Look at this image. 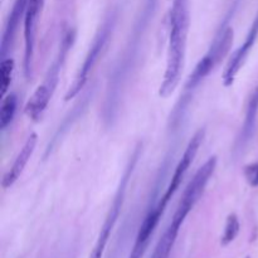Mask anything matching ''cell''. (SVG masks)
Masks as SVG:
<instances>
[{
  "instance_id": "obj_1",
  "label": "cell",
  "mask_w": 258,
  "mask_h": 258,
  "mask_svg": "<svg viewBox=\"0 0 258 258\" xmlns=\"http://www.w3.org/2000/svg\"><path fill=\"white\" fill-rule=\"evenodd\" d=\"M189 23L190 18L188 0H174L170 10V33L166 52V67L163 82L159 88V96L163 98H168L180 82V76L185 62Z\"/></svg>"
},
{
  "instance_id": "obj_2",
  "label": "cell",
  "mask_w": 258,
  "mask_h": 258,
  "mask_svg": "<svg viewBox=\"0 0 258 258\" xmlns=\"http://www.w3.org/2000/svg\"><path fill=\"white\" fill-rule=\"evenodd\" d=\"M158 4V0H145L143 10L139 14L138 20H136L135 28L133 32V38H131L130 45L126 48L123 52V57L121 58L120 64L117 68H115L112 73V78H110L111 85L108 87V95L106 98V112L108 113L107 118L110 120L115 115V110H117V102L118 97H120V91L123 85V80H125L126 75L128 73L131 68V63H133L134 57H135L136 49H138V42L141 39L144 32H145L146 27H148L149 20L153 17L154 12H155V7Z\"/></svg>"
},
{
  "instance_id": "obj_3",
  "label": "cell",
  "mask_w": 258,
  "mask_h": 258,
  "mask_svg": "<svg viewBox=\"0 0 258 258\" xmlns=\"http://www.w3.org/2000/svg\"><path fill=\"white\" fill-rule=\"evenodd\" d=\"M233 10L227 14L226 19L222 23L221 28L217 32L216 37H214L213 42H212L211 47H209L208 52L203 55V57L199 59V62L197 63L196 67H194L193 72L190 73V76L188 77V81L185 83V93H184V97H191V92L198 87L202 83V81L209 76V73H212V71L222 62L224 57L228 54L229 49H231L232 44H233V37L234 32L233 28L231 25H228L229 19L233 15Z\"/></svg>"
},
{
  "instance_id": "obj_4",
  "label": "cell",
  "mask_w": 258,
  "mask_h": 258,
  "mask_svg": "<svg viewBox=\"0 0 258 258\" xmlns=\"http://www.w3.org/2000/svg\"><path fill=\"white\" fill-rule=\"evenodd\" d=\"M71 44H72V33L68 32L63 37V42L62 45H60L59 52H58V55L55 57L54 62L52 63L49 70H48L44 80L38 86L37 90L34 91L32 97L29 98V101L25 105V115L29 118H32V120H38L43 115L45 108H47L48 103H49L50 98H52L53 93H54L55 88H57L63 60H64V57L67 54V50L70 49Z\"/></svg>"
},
{
  "instance_id": "obj_5",
  "label": "cell",
  "mask_w": 258,
  "mask_h": 258,
  "mask_svg": "<svg viewBox=\"0 0 258 258\" xmlns=\"http://www.w3.org/2000/svg\"><path fill=\"white\" fill-rule=\"evenodd\" d=\"M116 18H117V14H116V12H112L107 18H106L103 24L101 25V28L98 29L97 34L93 38L92 44H91L90 49H88L87 54H86V58L85 60H83L82 66H81V68L78 70L77 75H76L73 82L71 83L68 91L66 92L64 101H71L72 98H75L76 96L81 92V90L86 86L88 77H90L91 71L93 70V67L96 66L97 60L100 59L101 53L105 49L106 43L110 39L111 34H112L113 27H115L116 23Z\"/></svg>"
},
{
  "instance_id": "obj_6",
  "label": "cell",
  "mask_w": 258,
  "mask_h": 258,
  "mask_svg": "<svg viewBox=\"0 0 258 258\" xmlns=\"http://www.w3.org/2000/svg\"><path fill=\"white\" fill-rule=\"evenodd\" d=\"M217 168V156H211L201 168L198 169L191 180L186 185L185 190H184L183 196H181L180 202H179L176 211L174 213L173 219L170 222V226L175 227V228L180 229L183 226L184 221L186 219L188 214L193 211L196 204L201 201L203 197L204 191H206L207 185H208L209 180L213 176L214 171Z\"/></svg>"
},
{
  "instance_id": "obj_7",
  "label": "cell",
  "mask_w": 258,
  "mask_h": 258,
  "mask_svg": "<svg viewBox=\"0 0 258 258\" xmlns=\"http://www.w3.org/2000/svg\"><path fill=\"white\" fill-rule=\"evenodd\" d=\"M44 0H28L24 13V75L27 80L33 77V64H34L35 40H37V28L39 22Z\"/></svg>"
},
{
  "instance_id": "obj_8",
  "label": "cell",
  "mask_w": 258,
  "mask_h": 258,
  "mask_svg": "<svg viewBox=\"0 0 258 258\" xmlns=\"http://www.w3.org/2000/svg\"><path fill=\"white\" fill-rule=\"evenodd\" d=\"M204 136H206V130H204V128H199V130L194 134V136L191 138V140L189 141L188 145H186L185 150H184L183 153V156H181L178 165H176L175 170H174L173 176H171L170 179V183H169L164 196L161 197V199L159 201V204H160L161 207H164V208H166L169 201L173 198L174 194L176 193V190H178L179 186H180L184 176L188 173L189 168H190L194 159H196L197 154H198L199 148H201L202 143H203L204 140Z\"/></svg>"
},
{
  "instance_id": "obj_9",
  "label": "cell",
  "mask_w": 258,
  "mask_h": 258,
  "mask_svg": "<svg viewBox=\"0 0 258 258\" xmlns=\"http://www.w3.org/2000/svg\"><path fill=\"white\" fill-rule=\"evenodd\" d=\"M258 38V12L254 17L253 23H252L251 28H249L248 33L246 35V39H244L243 44L239 45L236 50L233 52V54L229 58L228 63H227L226 68H224L223 72V85L226 87H231L232 85L236 81L237 75L241 71V68L243 67V64L246 63L247 57L249 55L251 50L253 49L254 44L257 42Z\"/></svg>"
},
{
  "instance_id": "obj_10",
  "label": "cell",
  "mask_w": 258,
  "mask_h": 258,
  "mask_svg": "<svg viewBox=\"0 0 258 258\" xmlns=\"http://www.w3.org/2000/svg\"><path fill=\"white\" fill-rule=\"evenodd\" d=\"M257 115H258V83L252 91L251 96L248 98V102L246 106V113H244V120L242 123L241 131H239L238 136H237L236 141H234L233 153L239 154L251 141L253 138L254 128H256L257 122Z\"/></svg>"
},
{
  "instance_id": "obj_11",
  "label": "cell",
  "mask_w": 258,
  "mask_h": 258,
  "mask_svg": "<svg viewBox=\"0 0 258 258\" xmlns=\"http://www.w3.org/2000/svg\"><path fill=\"white\" fill-rule=\"evenodd\" d=\"M165 208L161 207L160 204H156L155 207L150 209L144 218L143 223H141L140 228H139L138 236H136L135 244H134L133 252H131L130 258H140L143 253L145 252L146 247H148L149 239H150L151 234L154 233L155 228L158 227L159 221L163 217Z\"/></svg>"
},
{
  "instance_id": "obj_12",
  "label": "cell",
  "mask_w": 258,
  "mask_h": 258,
  "mask_svg": "<svg viewBox=\"0 0 258 258\" xmlns=\"http://www.w3.org/2000/svg\"><path fill=\"white\" fill-rule=\"evenodd\" d=\"M38 144V135L35 133L30 134L29 138L27 139V141L24 143L23 148L20 149V151L18 153L17 158H15L14 163L10 166L9 170L4 174L2 179V186L4 189L10 188L15 184V181L20 178V175L24 171L25 166H27L28 161L32 158L33 153L35 150V146Z\"/></svg>"
},
{
  "instance_id": "obj_13",
  "label": "cell",
  "mask_w": 258,
  "mask_h": 258,
  "mask_svg": "<svg viewBox=\"0 0 258 258\" xmlns=\"http://www.w3.org/2000/svg\"><path fill=\"white\" fill-rule=\"evenodd\" d=\"M28 0H15L14 5L12 8L7 23H5L4 32L2 35V43H0V57L4 58L10 48L13 47L15 35H17L18 28H19L20 19L24 17L25 8H27Z\"/></svg>"
},
{
  "instance_id": "obj_14",
  "label": "cell",
  "mask_w": 258,
  "mask_h": 258,
  "mask_svg": "<svg viewBox=\"0 0 258 258\" xmlns=\"http://www.w3.org/2000/svg\"><path fill=\"white\" fill-rule=\"evenodd\" d=\"M179 231H180V229L174 228L173 226L169 224L166 231L164 232L161 238L159 239L151 258H168L169 254H170V251L173 249L174 243H175Z\"/></svg>"
},
{
  "instance_id": "obj_15",
  "label": "cell",
  "mask_w": 258,
  "mask_h": 258,
  "mask_svg": "<svg viewBox=\"0 0 258 258\" xmlns=\"http://www.w3.org/2000/svg\"><path fill=\"white\" fill-rule=\"evenodd\" d=\"M18 107V97L15 93H7L2 98L0 105V128L5 130L12 123Z\"/></svg>"
},
{
  "instance_id": "obj_16",
  "label": "cell",
  "mask_w": 258,
  "mask_h": 258,
  "mask_svg": "<svg viewBox=\"0 0 258 258\" xmlns=\"http://www.w3.org/2000/svg\"><path fill=\"white\" fill-rule=\"evenodd\" d=\"M15 62L13 58H4L0 63V75H2V82H0V96L2 98L8 93L13 80V72H14Z\"/></svg>"
},
{
  "instance_id": "obj_17",
  "label": "cell",
  "mask_w": 258,
  "mask_h": 258,
  "mask_svg": "<svg viewBox=\"0 0 258 258\" xmlns=\"http://www.w3.org/2000/svg\"><path fill=\"white\" fill-rule=\"evenodd\" d=\"M239 228H241V224H239L238 217L236 214H229L227 217L226 221V227H224L223 236H222V244L227 246V244L232 243V242L236 239V237L238 236Z\"/></svg>"
},
{
  "instance_id": "obj_18",
  "label": "cell",
  "mask_w": 258,
  "mask_h": 258,
  "mask_svg": "<svg viewBox=\"0 0 258 258\" xmlns=\"http://www.w3.org/2000/svg\"><path fill=\"white\" fill-rule=\"evenodd\" d=\"M246 176L247 180L252 186H258V163L247 168Z\"/></svg>"
}]
</instances>
